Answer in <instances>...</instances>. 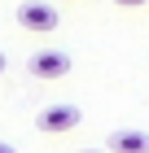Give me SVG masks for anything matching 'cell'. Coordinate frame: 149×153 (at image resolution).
I'll return each mask as SVG.
<instances>
[{
  "mask_svg": "<svg viewBox=\"0 0 149 153\" xmlns=\"http://www.w3.org/2000/svg\"><path fill=\"white\" fill-rule=\"evenodd\" d=\"M57 22H61V13L53 4H44V0H22L18 4V26L31 31V35H53Z\"/></svg>",
  "mask_w": 149,
  "mask_h": 153,
  "instance_id": "cell-1",
  "label": "cell"
},
{
  "mask_svg": "<svg viewBox=\"0 0 149 153\" xmlns=\"http://www.w3.org/2000/svg\"><path fill=\"white\" fill-rule=\"evenodd\" d=\"M26 70H31L35 79H66L70 74V53H61V48H40V53L26 57Z\"/></svg>",
  "mask_w": 149,
  "mask_h": 153,
  "instance_id": "cell-2",
  "label": "cell"
},
{
  "mask_svg": "<svg viewBox=\"0 0 149 153\" xmlns=\"http://www.w3.org/2000/svg\"><path fill=\"white\" fill-rule=\"evenodd\" d=\"M79 123H83V114L75 105H48V109L35 114V127L44 131V136H66V131H75Z\"/></svg>",
  "mask_w": 149,
  "mask_h": 153,
  "instance_id": "cell-3",
  "label": "cell"
},
{
  "mask_svg": "<svg viewBox=\"0 0 149 153\" xmlns=\"http://www.w3.org/2000/svg\"><path fill=\"white\" fill-rule=\"evenodd\" d=\"M110 153H149V131H114L105 140Z\"/></svg>",
  "mask_w": 149,
  "mask_h": 153,
  "instance_id": "cell-4",
  "label": "cell"
},
{
  "mask_svg": "<svg viewBox=\"0 0 149 153\" xmlns=\"http://www.w3.org/2000/svg\"><path fill=\"white\" fill-rule=\"evenodd\" d=\"M114 4H123V9H140V4H149V0H114Z\"/></svg>",
  "mask_w": 149,
  "mask_h": 153,
  "instance_id": "cell-5",
  "label": "cell"
},
{
  "mask_svg": "<svg viewBox=\"0 0 149 153\" xmlns=\"http://www.w3.org/2000/svg\"><path fill=\"white\" fill-rule=\"evenodd\" d=\"M4 66H9V57H4V53H0V74H4Z\"/></svg>",
  "mask_w": 149,
  "mask_h": 153,
  "instance_id": "cell-6",
  "label": "cell"
},
{
  "mask_svg": "<svg viewBox=\"0 0 149 153\" xmlns=\"http://www.w3.org/2000/svg\"><path fill=\"white\" fill-rule=\"evenodd\" d=\"M0 153H18V149H13V144H0Z\"/></svg>",
  "mask_w": 149,
  "mask_h": 153,
  "instance_id": "cell-7",
  "label": "cell"
},
{
  "mask_svg": "<svg viewBox=\"0 0 149 153\" xmlns=\"http://www.w3.org/2000/svg\"><path fill=\"white\" fill-rule=\"evenodd\" d=\"M79 153H110V149H79Z\"/></svg>",
  "mask_w": 149,
  "mask_h": 153,
  "instance_id": "cell-8",
  "label": "cell"
}]
</instances>
